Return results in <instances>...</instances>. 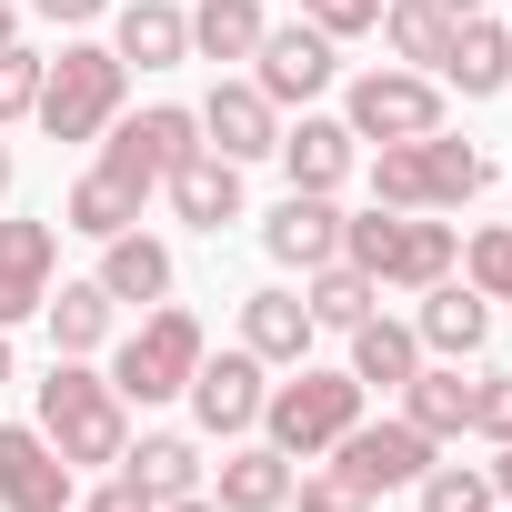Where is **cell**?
Here are the masks:
<instances>
[{
    "instance_id": "cell-17",
    "label": "cell",
    "mask_w": 512,
    "mask_h": 512,
    "mask_svg": "<svg viewBox=\"0 0 512 512\" xmlns=\"http://www.w3.org/2000/svg\"><path fill=\"white\" fill-rule=\"evenodd\" d=\"M442 81H452L462 101H492V91H512V31H502L492 11H472V21L452 31V51H442Z\"/></svg>"
},
{
    "instance_id": "cell-32",
    "label": "cell",
    "mask_w": 512,
    "mask_h": 512,
    "mask_svg": "<svg viewBox=\"0 0 512 512\" xmlns=\"http://www.w3.org/2000/svg\"><path fill=\"white\" fill-rule=\"evenodd\" d=\"M412 492H422V512H492V502H502L482 462H432V472H422Z\"/></svg>"
},
{
    "instance_id": "cell-44",
    "label": "cell",
    "mask_w": 512,
    "mask_h": 512,
    "mask_svg": "<svg viewBox=\"0 0 512 512\" xmlns=\"http://www.w3.org/2000/svg\"><path fill=\"white\" fill-rule=\"evenodd\" d=\"M0 201H11V141H0Z\"/></svg>"
},
{
    "instance_id": "cell-26",
    "label": "cell",
    "mask_w": 512,
    "mask_h": 512,
    "mask_svg": "<svg viewBox=\"0 0 512 512\" xmlns=\"http://www.w3.org/2000/svg\"><path fill=\"white\" fill-rule=\"evenodd\" d=\"M41 322H51V352H71V362H91V352L111 342V322H121V302H111L101 282H61V292L41 302Z\"/></svg>"
},
{
    "instance_id": "cell-40",
    "label": "cell",
    "mask_w": 512,
    "mask_h": 512,
    "mask_svg": "<svg viewBox=\"0 0 512 512\" xmlns=\"http://www.w3.org/2000/svg\"><path fill=\"white\" fill-rule=\"evenodd\" d=\"M482 472H492V492L512 502V442H502V462H482Z\"/></svg>"
},
{
    "instance_id": "cell-25",
    "label": "cell",
    "mask_w": 512,
    "mask_h": 512,
    "mask_svg": "<svg viewBox=\"0 0 512 512\" xmlns=\"http://www.w3.org/2000/svg\"><path fill=\"white\" fill-rule=\"evenodd\" d=\"M61 231H81V241H111V231H141V191L121 181V171H81L71 181V201H61Z\"/></svg>"
},
{
    "instance_id": "cell-16",
    "label": "cell",
    "mask_w": 512,
    "mask_h": 512,
    "mask_svg": "<svg viewBox=\"0 0 512 512\" xmlns=\"http://www.w3.org/2000/svg\"><path fill=\"white\" fill-rule=\"evenodd\" d=\"M111 51L141 61V71H181L191 61V11H171V0H121L111 11Z\"/></svg>"
},
{
    "instance_id": "cell-9",
    "label": "cell",
    "mask_w": 512,
    "mask_h": 512,
    "mask_svg": "<svg viewBox=\"0 0 512 512\" xmlns=\"http://www.w3.org/2000/svg\"><path fill=\"white\" fill-rule=\"evenodd\" d=\"M0 512H71V462L41 422H0Z\"/></svg>"
},
{
    "instance_id": "cell-27",
    "label": "cell",
    "mask_w": 512,
    "mask_h": 512,
    "mask_svg": "<svg viewBox=\"0 0 512 512\" xmlns=\"http://www.w3.org/2000/svg\"><path fill=\"white\" fill-rule=\"evenodd\" d=\"M91 282H101L111 302H161V292H171V251H161L151 231H111V241H101V272H91Z\"/></svg>"
},
{
    "instance_id": "cell-13",
    "label": "cell",
    "mask_w": 512,
    "mask_h": 512,
    "mask_svg": "<svg viewBox=\"0 0 512 512\" xmlns=\"http://www.w3.org/2000/svg\"><path fill=\"white\" fill-rule=\"evenodd\" d=\"M262 352H201V372H191V422L201 432H251V422H262Z\"/></svg>"
},
{
    "instance_id": "cell-33",
    "label": "cell",
    "mask_w": 512,
    "mask_h": 512,
    "mask_svg": "<svg viewBox=\"0 0 512 512\" xmlns=\"http://www.w3.org/2000/svg\"><path fill=\"white\" fill-rule=\"evenodd\" d=\"M462 272H472L482 302H512V221H492V231L462 241Z\"/></svg>"
},
{
    "instance_id": "cell-21",
    "label": "cell",
    "mask_w": 512,
    "mask_h": 512,
    "mask_svg": "<svg viewBox=\"0 0 512 512\" xmlns=\"http://www.w3.org/2000/svg\"><path fill=\"white\" fill-rule=\"evenodd\" d=\"M402 422H412L422 442H462V432H472V382H462V362H422V372L402 382Z\"/></svg>"
},
{
    "instance_id": "cell-8",
    "label": "cell",
    "mask_w": 512,
    "mask_h": 512,
    "mask_svg": "<svg viewBox=\"0 0 512 512\" xmlns=\"http://www.w3.org/2000/svg\"><path fill=\"white\" fill-rule=\"evenodd\" d=\"M342 121H352V141H422V131H442V81L432 71H362Z\"/></svg>"
},
{
    "instance_id": "cell-7",
    "label": "cell",
    "mask_w": 512,
    "mask_h": 512,
    "mask_svg": "<svg viewBox=\"0 0 512 512\" xmlns=\"http://www.w3.org/2000/svg\"><path fill=\"white\" fill-rule=\"evenodd\" d=\"M191 151H201V111H181V101H151V111H131V121L101 131V171H121L141 201H151Z\"/></svg>"
},
{
    "instance_id": "cell-45",
    "label": "cell",
    "mask_w": 512,
    "mask_h": 512,
    "mask_svg": "<svg viewBox=\"0 0 512 512\" xmlns=\"http://www.w3.org/2000/svg\"><path fill=\"white\" fill-rule=\"evenodd\" d=\"M442 11H452V21H472V11H482V0H442Z\"/></svg>"
},
{
    "instance_id": "cell-4",
    "label": "cell",
    "mask_w": 512,
    "mask_h": 512,
    "mask_svg": "<svg viewBox=\"0 0 512 512\" xmlns=\"http://www.w3.org/2000/svg\"><path fill=\"white\" fill-rule=\"evenodd\" d=\"M121 91H131V61L121 51H101V41H71L51 71H41V131L51 141H101L111 121H121Z\"/></svg>"
},
{
    "instance_id": "cell-24",
    "label": "cell",
    "mask_w": 512,
    "mask_h": 512,
    "mask_svg": "<svg viewBox=\"0 0 512 512\" xmlns=\"http://www.w3.org/2000/svg\"><path fill=\"white\" fill-rule=\"evenodd\" d=\"M312 332H322V322H312L302 292H251V302H241V352H262V362H302Z\"/></svg>"
},
{
    "instance_id": "cell-6",
    "label": "cell",
    "mask_w": 512,
    "mask_h": 512,
    "mask_svg": "<svg viewBox=\"0 0 512 512\" xmlns=\"http://www.w3.org/2000/svg\"><path fill=\"white\" fill-rule=\"evenodd\" d=\"M201 352H211V342H201V322L161 302V312H151V322L121 342L111 392H121V402H181V392H191V372H201Z\"/></svg>"
},
{
    "instance_id": "cell-12",
    "label": "cell",
    "mask_w": 512,
    "mask_h": 512,
    "mask_svg": "<svg viewBox=\"0 0 512 512\" xmlns=\"http://www.w3.org/2000/svg\"><path fill=\"white\" fill-rule=\"evenodd\" d=\"M201 151H221V161H272V151H282V111L262 101V81H211V101H201Z\"/></svg>"
},
{
    "instance_id": "cell-10",
    "label": "cell",
    "mask_w": 512,
    "mask_h": 512,
    "mask_svg": "<svg viewBox=\"0 0 512 512\" xmlns=\"http://www.w3.org/2000/svg\"><path fill=\"white\" fill-rule=\"evenodd\" d=\"M332 41L312 31V21H292V31H262V51H251V81H262V101L272 111H292V101H322L332 91Z\"/></svg>"
},
{
    "instance_id": "cell-3",
    "label": "cell",
    "mask_w": 512,
    "mask_h": 512,
    "mask_svg": "<svg viewBox=\"0 0 512 512\" xmlns=\"http://www.w3.org/2000/svg\"><path fill=\"white\" fill-rule=\"evenodd\" d=\"M482 181H492L482 141H452V131H422V141H382L372 151V201L382 211H462Z\"/></svg>"
},
{
    "instance_id": "cell-36",
    "label": "cell",
    "mask_w": 512,
    "mask_h": 512,
    "mask_svg": "<svg viewBox=\"0 0 512 512\" xmlns=\"http://www.w3.org/2000/svg\"><path fill=\"white\" fill-rule=\"evenodd\" d=\"M472 432L482 442H512V372H482L472 382Z\"/></svg>"
},
{
    "instance_id": "cell-5",
    "label": "cell",
    "mask_w": 512,
    "mask_h": 512,
    "mask_svg": "<svg viewBox=\"0 0 512 512\" xmlns=\"http://www.w3.org/2000/svg\"><path fill=\"white\" fill-rule=\"evenodd\" d=\"M352 422H362V382H352V372H312V362H292V382L262 392V432H272L292 462L332 452Z\"/></svg>"
},
{
    "instance_id": "cell-11",
    "label": "cell",
    "mask_w": 512,
    "mask_h": 512,
    "mask_svg": "<svg viewBox=\"0 0 512 512\" xmlns=\"http://www.w3.org/2000/svg\"><path fill=\"white\" fill-rule=\"evenodd\" d=\"M332 462L382 502V492H402V482H422V472H432V442H422L412 422H352V432L332 442Z\"/></svg>"
},
{
    "instance_id": "cell-1",
    "label": "cell",
    "mask_w": 512,
    "mask_h": 512,
    "mask_svg": "<svg viewBox=\"0 0 512 512\" xmlns=\"http://www.w3.org/2000/svg\"><path fill=\"white\" fill-rule=\"evenodd\" d=\"M41 432H51V452L71 472H101V462L131 452V402L111 392V372L51 352V372H41Z\"/></svg>"
},
{
    "instance_id": "cell-35",
    "label": "cell",
    "mask_w": 512,
    "mask_h": 512,
    "mask_svg": "<svg viewBox=\"0 0 512 512\" xmlns=\"http://www.w3.org/2000/svg\"><path fill=\"white\" fill-rule=\"evenodd\" d=\"M282 512H372V492H362L342 462H322V472H302V482H292V502H282Z\"/></svg>"
},
{
    "instance_id": "cell-38",
    "label": "cell",
    "mask_w": 512,
    "mask_h": 512,
    "mask_svg": "<svg viewBox=\"0 0 512 512\" xmlns=\"http://www.w3.org/2000/svg\"><path fill=\"white\" fill-rule=\"evenodd\" d=\"M81 512H161V502H151V492H141L131 472H111V482H101V492H91Z\"/></svg>"
},
{
    "instance_id": "cell-42",
    "label": "cell",
    "mask_w": 512,
    "mask_h": 512,
    "mask_svg": "<svg viewBox=\"0 0 512 512\" xmlns=\"http://www.w3.org/2000/svg\"><path fill=\"white\" fill-rule=\"evenodd\" d=\"M11 31H21V0H0V41H11Z\"/></svg>"
},
{
    "instance_id": "cell-2",
    "label": "cell",
    "mask_w": 512,
    "mask_h": 512,
    "mask_svg": "<svg viewBox=\"0 0 512 512\" xmlns=\"http://www.w3.org/2000/svg\"><path fill=\"white\" fill-rule=\"evenodd\" d=\"M342 262L352 272H372V282H392V292H432V282H452V262H462V231L452 221H432V211H362V221H342Z\"/></svg>"
},
{
    "instance_id": "cell-18",
    "label": "cell",
    "mask_w": 512,
    "mask_h": 512,
    "mask_svg": "<svg viewBox=\"0 0 512 512\" xmlns=\"http://www.w3.org/2000/svg\"><path fill=\"white\" fill-rule=\"evenodd\" d=\"M282 171H292V191H342V181L362 171L352 121H312V111H302V131H282Z\"/></svg>"
},
{
    "instance_id": "cell-37",
    "label": "cell",
    "mask_w": 512,
    "mask_h": 512,
    "mask_svg": "<svg viewBox=\"0 0 512 512\" xmlns=\"http://www.w3.org/2000/svg\"><path fill=\"white\" fill-rule=\"evenodd\" d=\"M312 31H322V41H352V31H382V0H312Z\"/></svg>"
},
{
    "instance_id": "cell-41",
    "label": "cell",
    "mask_w": 512,
    "mask_h": 512,
    "mask_svg": "<svg viewBox=\"0 0 512 512\" xmlns=\"http://www.w3.org/2000/svg\"><path fill=\"white\" fill-rule=\"evenodd\" d=\"M161 512H221V502H211V492H181V502H161Z\"/></svg>"
},
{
    "instance_id": "cell-31",
    "label": "cell",
    "mask_w": 512,
    "mask_h": 512,
    "mask_svg": "<svg viewBox=\"0 0 512 512\" xmlns=\"http://www.w3.org/2000/svg\"><path fill=\"white\" fill-rule=\"evenodd\" d=\"M302 302H312V322H322V332H352V322L382 302V282H372V272H352V262H322Z\"/></svg>"
},
{
    "instance_id": "cell-19",
    "label": "cell",
    "mask_w": 512,
    "mask_h": 512,
    "mask_svg": "<svg viewBox=\"0 0 512 512\" xmlns=\"http://www.w3.org/2000/svg\"><path fill=\"white\" fill-rule=\"evenodd\" d=\"M161 191H171V211H181L191 231H231V221H241V161H221V151H191Z\"/></svg>"
},
{
    "instance_id": "cell-22",
    "label": "cell",
    "mask_w": 512,
    "mask_h": 512,
    "mask_svg": "<svg viewBox=\"0 0 512 512\" xmlns=\"http://www.w3.org/2000/svg\"><path fill=\"white\" fill-rule=\"evenodd\" d=\"M342 372H352L362 392H372V382H382V392H402V382L422 372V332H412V322L362 312V322H352V362H342Z\"/></svg>"
},
{
    "instance_id": "cell-14",
    "label": "cell",
    "mask_w": 512,
    "mask_h": 512,
    "mask_svg": "<svg viewBox=\"0 0 512 512\" xmlns=\"http://www.w3.org/2000/svg\"><path fill=\"white\" fill-rule=\"evenodd\" d=\"M262 251H272V262H292V272L342 262V211H332V191H292V201L262 221Z\"/></svg>"
},
{
    "instance_id": "cell-20",
    "label": "cell",
    "mask_w": 512,
    "mask_h": 512,
    "mask_svg": "<svg viewBox=\"0 0 512 512\" xmlns=\"http://www.w3.org/2000/svg\"><path fill=\"white\" fill-rule=\"evenodd\" d=\"M412 332H422V352H442V362H472V352L492 342V302H482L472 282H432Z\"/></svg>"
},
{
    "instance_id": "cell-34",
    "label": "cell",
    "mask_w": 512,
    "mask_h": 512,
    "mask_svg": "<svg viewBox=\"0 0 512 512\" xmlns=\"http://www.w3.org/2000/svg\"><path fill=\"white\" fill-rule=\"evenodd\" d=\"M41 71H51L41 51H21V41H0V131L41 111Z\"/></svg>"
},
{
    "instance_id": "cell-39",
    "label": "cell",
    "mask_w": 512,
    "mask_h": 512,
    "mask_svg": "<svg viewBox=\"0 0 512 512\" xmlns=\"http://www.w3.org/2000/svg\"><path fill=\"white\" fill-rule=\"evenodd\" d=\"M31 11H41V21H61V31H81V21H101V11H111V0H31Z\"/></svg>"
},
{
    "instance_id": "cell-29",
    "label": "cell",
    "mask_w": 512,
    "mask_h": 512,
    "mask_svg": "<svg viewBox=\"0 0 512 512\" xmlns=\"http://www.w3.org/2000/svg\"><path fill=\"white\" fill-rule=\"evenodd\" d=\"M262 0H201L191 11V61H251L262 51Z\"/></svg>"
},
{
    "instance_id": "cell-28",
    "label": "cell",
    "mask_w": 512,
    "mask_h": 512,
    "mask_svg": "<svg viewBox=\"0 0 512 512\" xmlns=\"http://www.w3.org/2000/svg\"><path fill=\"white\" fill-rule=\"evenodd\" d=\"M121 472H131L151 502H181V492H201V442H191V432H141V442L121 452Z\"/></svg>"
},
{
    "instance_id": "cell-30",
    "label": "cell",
    "mask_w": 512,
    "mask_h": 512,
    "mask_svg": "<svg viewBox=\"0 0 512 512\" xmlns=\"http://www.w3.org/2000/svg\"><path fill=\"white\" fill-rule=\"evenodd\" d=\"M382 31H392V51L412 61V71H432L442 81V51H452V11H442V0H382Z\"/></svg>"
},
{
    "instance_id": "cell-46",
    "label": "cell",
    "mask_w": 512,
    "mask_h": 512,
    "mask_svg": "<svg viewBox=\"0 0 512 512\" xmlns=\"http://www.w3.org/2000/svg\"><path fill=\"white\" fill-rule=\"evenodd\" d=\"M302 11H312V0H302Z\"/></svg>"
},
{
    "instance_id": "cell-15",
    "label": "cell",
    "mask_w": 512,
    "mask_h": 512,
    "mask_svg": "<svg viewBox=\"0 0 512 512\" xmlns=\"http://www.w3.org/2000/svg\"><path fill=\"white\" fill-rule=\"evenodd\" d=\"M51 302V221H0V332Z\"/></svg>"
},
{
    "instance_id": "cell-43",
    "label": "cell",
    "mask_w": 512,
    "mask_h": 512,
    "mask_svg": "<svg viewBox=\"0 0 512 512\" xmlns=\"http://www.w3.org/2000/svg\"><path fill=\"white\" fill-rule=\"evenodd\" d=\"M0 382H21V362H11V332H0Z\"/></svg>"
},
{
    "instance_id": "cell-23",
    "label": "cell",
    "mask_w": 512,
    "mask_h": 512,
    "mask_svg": "<svg viewBox=\"0 0 512 512\" xmlns=\"http://www.w3.org/2000/svg\"><path fill=\"white\" fill-rule=\"evenodd\" d=\"M221 512H282L292 502V452L282 442H241L231 462H221V492H211Z\"/></svg>"
}]
</instances>
